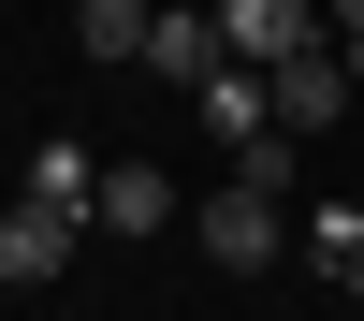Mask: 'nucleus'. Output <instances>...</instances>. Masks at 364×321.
I'll list each match as a JSON object with an SVG mask.
<instances>
[{
    "mask_svg": "<svg viewBox=\"0 0 364 321\" xmlns=\"http://www.w3.org/2000/svg\"><path fill=\"white\" fill-rule=\"evenodd\" d=\"M233 175H262V190H306V132H291V117H277V132H248V146H233Z\"/></svg>",
    "mask_w": 364,
    "mask_h": 321,
    "instance_id": "nucleus-9",
    "label": "nucleus"
},
{
    "mask_svg": "<svg viewBox=\"0 0 364 321\" xmlns=\"http://www.w3.org/2000/svg\"><path fill=\"white\" fill-rule=\"evenodd\" d=\"M190 233H204V263L219 278H277L306 233H291V190H262V175H219V190L190 204Z\"/></svg>",
    "mask_w": 364,
    "mask_h": 321,
    "instance_id": "nucleus-1",
    "label": "nucleus"
},
{
    "mask_svg": "<svg viewBox=\"0 0 364 321\" xmlns=\"http://www.w3.org/2000/svg\"><path fill=\"white\" fill-rule=\"evenodd\" d=\"M291 233H306V248L336 263V278H350V263H364V204H306V219H291Z\"/></svg>",
    "mask_w": 364,
    "mask_h": 321,
    "instance_id": "nucleus-10",
    "label": "nucleus"
},
{
    "mask_svg": "<svg viewBox=\"0 0 364 321\" xmlns=\"http://www.w3.org/2000/svg\"><path fill=\"white\" fill-rule=\"evenodd\" d=\"M350 307H364V263H350Z\"/></svg>",
    "mask_w": 364,
    "mask_h": 321,
    "instance_id": "nucleus-13",
    "label": "nucleus"
},
{
    "mask_svg": "<svg viewBox=\"0 0 364 321\" xmlns=\"http://www.w3.org/2000/svg\"><path fill=\"white\" fill-rule=\"evenodd\" d=\"M321 15H336V29H364V0H321Z\"/></svg>",
    "mask_w": 364,
    "mask_h": 321,
    "instance_id": "nucleus-11",
    "label": "nucleus"
},
{
    "mask_svg": "<svg viewBox=\"0 0 364 321\" xmlns=\"http://www.w3.org/2000/svg\"><path fill=\"white\" fill-rule=\"evenodd\" d=\"M336 44H350V73H364V29H336Z\"/></svg>",
    "mask_w": 364,
    "mask_h": 321,
    "instance_id": "nucleus-12",
    "label": "nucleus"
},
{
    "mask_svg": "<svg viewBox=\"0 0 364 321\" xmlns=\"http://www.w3.org/2000/svg\"><path fill=\"white\" fill-rule=\"evenodd\" d=\"M233 58V29H219V0H161V29H146V73L161 88H204Z\"/></svg>",
    "mask_w": 364,
    "mask_h": 321,
    "instance_id": "nucleus-4",
    "label": "nucleus"
},
{
    "mask_svg": "<svg viewBox=\"0 0 364 321\" xmlns=\"http://www.w3.org/2000/svg\"><path fill=\"white\" fill-rule=\"evenodd\" d=\"M87 58H146V29H161V0H73Z\"/></svg>",
    "mask_w": 364,
    "mask_h": 321,
    "instance_id": "nucleus-8",
    "label": "nucleus"
},
{
    "mask_svg": "<svg viewBox=\"0 0 364 321\" xmlns=\"http://www.w3.org/2000/svg\"><path fill=\"white\" fill-rule=\"evenodd\" d=\"M219 29H233V58H262V73H277V58H306L336 15H321V0H219Z\"/></svg>",
    "mask_w": 364,
    "mask_h": 321,
    "instance_id": "nucleus-5",
    "label": "nucleus"
},
{
    "mask_svg": "<svg viewBox=\"0 0 364 321\" xmlns=\"http://www.w3.org/2000/svg\"><path fill=\"white\" fill-rule=\"evenodd\" d=\"M87 233H102V219H73V204H44V190H15V204H0V292H44L58 263L87 248Z\"/></svg>",
    "mask_w": 364,
    "mask_h": 321,
    "instance_id": "nucleus-2",
    "label": "nucleus"
},
{
    "mask_svg": "<svg viewBox=\"0 0 364 321\" xmlns=\"http://www.w3.org/2000/svg\"><path fill=\"white\" fill-rule=\"evenodd\" d=\"M350 88H364V73H350V44H336V29H321L306 58H277V117H291V132H306V146H321V132H336V117H350Z\"/></svg>",
    "mask_w": 364,
    "mask_h": 321,
    "instance_id": "nucleus-3",
    "label": "nucleus"
},
{
    "mask_svg": "<svg viewBox=\"0 0 364 321\" xmlns=\"http://www.w3.org/2000/svg\"><path fill=\"white\" fill-rule=\"evenodd\" d=\"M175 219H190V190L161 161H102V233H175Z\"/></svg>",
    "mask_w": 364,
    "mask_h": 321,
    "instance_id": "nucleus-6",
    "label": "nucleus"
},
{
    "mask_svg": "<svg viewBox=\"0 0 364 321\" xmlns=\"http://www.w3.org/2000/svg\"><path fill=\"white\" fill-rule=\"evenodd\" d=\"M29 190H44V204H73V219H102V146L44 132V146H29Z\"/></svg>",
    "mask_w": 364,
    "mask_h": 321,
    "instance_id": "nucleus-7",
    "label": "nucleus"
}]
</instances>
